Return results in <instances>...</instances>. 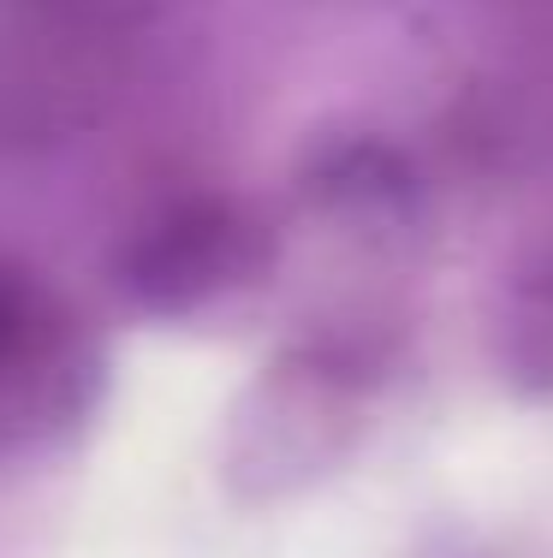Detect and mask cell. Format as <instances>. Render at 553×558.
<instances>
[{
    "instance_id": "obj_2",
    "label": "cell",
    "mask_w": 553,
    "mask_h": 558,
    "mask_svg": "<svg viewBox=\"0 0 553 558\" xmlns=\"http://www.w3.org/2000/svg\"><path fill=\"white\" fill-rule=\"evenodd\" d=\"M274 262L268 226L232 196H184L149 215L113 256V279L155 315H191L256 286Z\"/></svg>"
},
{
    "instance_id": "obj_4",
    "label": "cell",
    "mask_w": 553,
    "mask_h": 558,
    "mask_svg": "<svg viewBox=\"0 0 553 558\" xmlns=\"http://www.w3.org/2000/svg\"><path fill=\"white\" fill-rule=\"evenodd\" d=\"M506 356L518 375H536L553 387V262H542L536 274L518 279L506 310Z\"/></svg>"
},
{
    "instance_id": "obj_5",
    "label": "cell",
    "mask_w": 553,
    "mask_h": 558,
    "mask_svg": "<svg viewBox=\"0 0 553 558\" xmlns=\"http://www.w3.org/2000/svg\"><path fill=\"white\" fill-rule=\"evenodd\" d=\"M315 191H322L327 203H346V208H381V203H399L405 196V167H399V155L381 149V143H351V149L327 155Z\"/></svg>"
},
{
    "instance_id": "obj_1",
    "label": "cell",
    "mask_w": 553,
    "mask_h": 558,
    "mask_svg": "<svg viewBox=\"0 0 553 558\" xmlns=\"http://www.w3.org/2000/svg\"><path fill=\"white\" fill-rule=\"evenodd\" d=\"M101 351L55 286L0 268V458L36 451L96 404Z\"/></svg>"
},
{
    "instance_id": "obj_3",
    "label": "cell",
    "mask_w": 553,
    "mask_h": 558,
    "mask_svg": "<svg viewBox=\"0 0 553 558\" xmlns=\"http://www.w3.org/2000/svg\"><path fill=\"white\" fill-rule=\"evenodd\" d=\"M358 356L339 351H298L256 387V410L239 428V470L262 494H280L292 482H310L322 463H334L351 440V410H358Z\"/></svg>"
}]
</instances>
